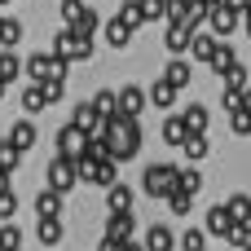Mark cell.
I'll use <instances>...</instances> for the list:
<instances>
[{
	"label": "cell",
	"instance_id": "obj_23",
	"mask_svg": "<svg viewBox=\"0 0 251 251\" xmlns=\"http://www.w3.org/2000/svg\"><path fill=\"white\" fill-rule=\"evenodd\" d=\"M207 150H212V146H207V137H203V132H190V137L181 141V154H185V159H194V163H199Z\"/></svg>",
	"mask_w": 251,
	"mask_h": 251
},
{
	"label": "cell",
	"instance_id": "obj_25",
	"mask_svg": "<svg viewBox=\"0 0 251 251\" xmlns=\"http://www.w3.org/2000/svg\"><path fill=\"white\" fill-rule=\"evenodd\" d=\"M22 40V22L18 18H0V49H13Z\"/></svg>",
	"mask_w": 251,
	"mask_h": 251
},
{
	"label": "cell",
	"instance_id": "obj_6",
	"mask_svg": "<svg viewBox=\"0 0 251 251\" xmlns=\"http://www.w3.org/2000/svg\"><path fill=\"white\" fill-rule=\"evenodd\" d=\"M88 150V132L79 128V124H66V128H57V154H71V159H79Z\"/></svg>",
	"mask_w": 251,
	"mask_h": 251
},
{
	"label": "cell",
	"instance_id": "obj_13",
	"mask_svg": "<svg viewBox=\"0 0 251 251\" xmlns=\"http://www.w3.org/2000/svg\"><path fill=\"white\" fill-rule=\"evenodd\" d=\"M132 203H137V194H132L128 185H119V181L106 185V207H110V212H132Z\"/></svg>",
	"mask_w": 251,
	"mask_h": 251
},
{
	"label": "cell",
	"instance_id": "obj_21",
	"mask_svg": "<svg viewBox=\"0 0 251 251\" xmlns=\"http://www.w3.org/2000/svg\"><path fill=\"white\" fill-rule=\"evenodd\" d=\"M71 26H75L79 35H88V40H93V35L101 31V18H97V9H88V4H84V13H79V18L71 22Z\"/></svg>",
	"mask_w": 251,
	"mask_h": 251
},
{
	"label": "cell",
	"instance_id": "obj_22",
	"mask_svg": "<svg viewBox=\"0 0 251 251\" xmlns=\"http://www.w3.org/2000/svg\"><path fill=\"white\" fill-rule=\"evenodd\" d=\"M185 137H190V128H185V115H172V119H163V141L181 146Z\"/></svg>",
	"mask_w": 251,
	"mask_h": 251
},
{
	"label": "cell",
	"instance_id": "obj_9",
	"mask_svg": "<svg viewBox=\"0 0 251 251\" xmlns=\"http://www.w3.org/2000/svg\"><path fill=\"white\" fill-rule=\"evenodd\" d=\"M163 40H168V49H172V53H190V40H194V26H185V22L168 18V31H163Z\"/></svg>",
	"mask_w": 251,
	"mask_h": 251
},
{
	"label": "cell",
	"instance_id": "obj_29",
	"mask_svg": "<svg viewBox=\"0 0 251 251\" xmlns=\"http://www.w3.org/2000/svg\"><path fill=\"white\" fill-rule=\"evenodd\" d=\"M229 128H234V137H247L251 132V110L247 106H234L229 110Z\"/></svg>",
	"mask_w": 251,
	"mask_h": 251
},
{
	"label": "cell",
	"instance_id": "obj_41",
	"mask_svg": "<svg viewBox=\"0 0 251 251\" xmlns=\"http://www.w3.org/2000/svg\"><path fill=\"white\" fill-rule=\"evenodd\" d=\"M176 185H181V190H185V194H199V190H203V176H199V172H194V168H185V172H181V176H176Z\"/></svg>",
	"mask_w": 251,
	"mask_h": 251
},
{
	"label": "cell",
	"instance_id": "obj_35",
	"mask_svg": "<svg viewBox=\"0 0 251 251\" xmlns=\"http://www.w3.org/2000/svg\"><path fill=\"white\" fill-rule=\"evenodd\" d=\"M221 79H225V88H238V93H243V88H247V66H243V62H234Z\"/></svg>",
	"mask_w": 251,
	"mask_h": 251
},
{
	"label": "cell",
	"instance_id": "obj_37",
	"mask_svg": "<svg viewBox=\"0 0 251 251\" xmlns=\"http://www.w3.org/2000/svg\"><path fill=\"white\" fill-rule=\"evenodd\" d=\"M93 106H97L106 119H115V115H119V93H97V97H93Z\"/></svg>",
	"mask_w": 251,
	"mask_h": 251
},
{
	"label": "cell",
	"instance_id": "obj_40",
	"mask_svg": "<svg viewBox=\"0 0 251 251\" xmlns=\"http://www.w3.org/2000/svg\"><path fill=\"white\" fill-rule=\"evenodd\" d=\"M141 13H146V22H163L168 18V0H141Z\"/></svg>",
	"mask_w": 251,
	"mask_h": 251
},
{
	"label": "cell",
	"instance_id": "obj_26",
	"mask_svg": "<svg viewBox=\"0 0 251 251\" xmlns=\"http://www.w3.org/2000/svg\"><path fill=\"white\" fill-rule=\"evenodd\" d=\"M106 40H110V44H115V49H124V44H128V40H132V26H128V22H124V18H115V22H110V26H106Z\"/></svg>",
	"mask_w": 251,
	"mask_h": 251
},
{
	"label": "cell",
	"instance_id": "obj_28",
	"mask_svg": "<svg viewBox=\"0 0 251 251\" xmlns=\"http://www.w3.org/2000/svg\"><path fill=\"white\" fill-rule=\"evenodd\" d=\"M225 207H229V216H234L238 225H247V221H251V199H247V194H234Z\"/></svg>",
	"mask_w": 251,
	"mask_h": 251
},
{
	"label": "cell",
	"instance_id": "obj_18",
	"mask_svg": "<svg viewBox=\"0 0 251 251\" xmlns=\"http://www.w3.org/2000/svg\"><path fill=\"white\" fill-rule=\"evenodd\" d=\"M35 216H62V190H44L40 199H35Z\"/></svg>",
	"mask_w": 251,
	"mask_h": 251
},
{
	"label": "cell",
	"instance_id": "obj_5",
	"mask_svg": "<svg viewBox=\"0 0 251 251\" xmlns=\"http://www.w3.org/2000/svg\"><path fill=\"white\" fill-rule=\"evenodd\" d=\"M49 185L53 190H75L79 185V168H75V159L71 154H53V163H49Z\"/></svg>",
	"mask_w": 251,
	"mask_h": 251
},
{
	"label": "cell",
	"instance_id": "obj_15",
	"mask_svg": "<svg viewBox=\"0 0 251 251\" xmlns=\"http://www.w3.org/2000/svg\"><path fill=\"white\" fill-rule=\"evenodd\" d=\"M176 247V234L168 229V225H150V234H146V251H172Z\"/></svg>",
	"mask_w": 251,
	"mask_h": 251
},
{
	"label": "cell",
	"instance_id": "obj_30",
	"mask_svg": "<svg viewBox=\"0 0 251 251\" xmlns=\"http://www.w3.org/2000/svg\"><path fill=\"white\" fill-rule=\"evenodd\" d=\"M234 62H238V57H234V44H216V57H212V71H216V75H225V71H229Z\"/></svg>",
	"mask_w": 251,
	"mask_h": 251
},
{
	"label": "cell",
	"instance_id": "obj_4",
	"mask_svg": "<svg viewBox=\"0 0 251 251\" xmlns=\"http://www.w3.org/2000/svg\"><path fill=\"white\" fill-rule=\"evenodd\" d=\"M66 57H57V53H35V57H26V79H53V75H66Z\"/></svg>",
	"mask_w": 251,
	"mask_h": 251
},
{
	"label": "cell",
	"instance_id": "obj_47",
	"mask_svg": "<svg viewBox=\"0 0 251 251\" xmlns=\"http://www.w3.org/2000/svg\"><path fill=\"white\" fill-rule=\"evenodd\" d=\"M207 4H221V0H207Z\"/></svg>",
	"mask_w": 251,
	"mask_h": 251
},
{
	"label": "cell",
	"instance_id": "obj_14",
	"mask_svg": "<svg viewBox=\"0 0 251 251\" xmlns=\"http://www.w3.org/2000/svg\"><path fill=\"white\" fill-rule=\"evenodd\" d=\"M62 234H66V229H62V216H40L35 238H40L44 247H57V243H62Z\"/></svg>",
	"mask_w": 251,
	"mask_h": 251
},
{
	"label": "cell",
	"instance_id": "obj_24",
	"mask_svg": "<svg viewBox=\"0 0 251 251\" xmlns=\"http://www.w3.org/2000/svg\"><path fill=\"white\" fill-rule=\"evenodd\" d=\"M119 181V159H97V176L93 185H115Z\"/></svg>",
	"mask_w": 251,
	"mask_h": 251
},
{
	"label": "cell",
	"instance_id": "obj_10",
	"mask_svg": "<svg viewBox=\"0 0 251 251\" xmlns=\"http://www.w3.org/2000/svg\"><path fill=\"white\" fill-rule=\"evenodd\" d=\"M216 44H221V35H216V31H212V35H207V31H194V40H190V57L212 66V57H216Z\"/></svg>",
	"mask_w": 251,
	"mask_h": 251
},
{
	"label": "cell",
	"instance_id": "obj_34",
	"mask_svg": "<svg viewBox=\"0 0 251 251\" xmlns=\"http://www.w3.org/2000/svg\"><path fill=\"white\" fill-rule=\"evenodd\" d=\"M119 18H124V22L137 31V26L146 22V13H141V0H128V4H119Z\"/></svg>",
	"mask_w": 251,
	"mask_h": 251
},
{
	"label": "cell",
	"instance_id": "obj_7",
	"mask_svg": "<svg viewBox=\"0 0 251 251\" xmlns=\"http://www.w3.org/2000/svg\"><path fill=\"white\" fill-rule=\"evenodd\" d=\"M203 221H207L203 229H207L212 238H225V243H229V238H234V229H238V221L229 216V207H225V203H221V207H207V216H203Z\"/></svg>",
	"mask_w": 251,
	"mask_h": 251
},
{
	"label": "cell",
	"instance_id": "obj_17",
	"mask_svg": "<svg viewBox=\"0 0 251 251\" xmlns=\"http://www.w3.org/2000/svg\"><path fill=\"white\" fill-rule=\"evenodd\" d=\"M9 141H13L18 150H31V146H35V124H31V119H18V124L9 128Z\"/></svg>",
	"mask_w": 251,
	"mask_h": 251
},
{
	"label": "cell",
	"instance_id": "obj_2",
	"mask_svg": "<svg viewBox=\"0 0 251 251\" xmlns=\"http://www.w3.org/2000/svg\"><path fill=\"white\" fill-rule=\"evenodd\" d=\"M176 176H181V172H176L172 163H150L146 176H141V190H146L150 199H168V194L176 190Z\"/></svg>",
	"mask_w": 251,
	"mask_h": 251
},
{
	"label": "cell",
	"instance_id": "obj_16",
	"mask_svg": "<svg viewBox=\"0 0 251 251\" xmlns=\"http://www.w3.org/2000/svg\"><path fill=\"white\" fill-rule=\"evenodd\" d=\"M163 79H168V84H176V88H185V84L194 79V66H190L185 57H176V62H168V66H163Z\"/></svg>",
	"mask_w": 251,
	"mask_h": 251
},
{
	"label": "cell",
	"instance_id": "obj_32",
	"mask_svg": "<svg viewBox=\"0 0 251 251\" xmlns=\"http://www.w3.org/2000/svg\"><path fill=\"white\" fill-rule=\"evenodd\" d=\"M0 251H22V229L18 225H0Z\"/></svg>",
	"mask_w": 251,
	"mask_h": 251
},
{
	"label": "cell",
	"instance_id": "obj_33",
	"mask_svg": "<svg viewBox=\"0 0 251 251\" xmlns=\"http://www.w3.org/2000/svg\"><path fill=\"white\" fill-rule=\"evenodd\" d=\"M181 251H207V229H185L181 234Z\"/></svg>",
	"mask_w": 251,
	"mask_h": 251
},
{
	"label": "cell",
	"instance_id": "obj_11",
	"mask_svg": "<svg viewBox=\"0 0 251 251\" xmlns=\"http://www.w3.org/2000/svg\"><path fill=\"white\" fill-rule=\"evenodd\" d=\"M132 229H137L132 212H110V221H106V238H110V243H128Z\"/></svg>",
	"mask_w": 251,
	"mask_h": 251
},
{
	"label": "cell",
	"instance_id": "obj_44",
	"mask_svg": "<svg viewBox=\"0 0 251 251\" xmlns=\"http://www.w3.org/2000/svg\"><path fill=\"white\" fill-rule=\"evenodd\" d=\"M0 190H9V172L4 168H0Z\"/></svg>",
	"mask_w": 251,
	"mask_h": 251
},
{
	"label": "cell",
	"instance_id": "obj_36",
	"mask_svg": "<svg viewBox=\"0 0 251 251\" xmlns=\"http://www.w3.org/2000/svg\"><path fill=\"white\" fill-rule=\"evenodd\" d=\"M40 88H44V97H49V101H62V97H66V75H53V79H40Z\"/></svg>",
	"mask_w": 251,
	"mask_h": 251
},
{
	"label": "cell",
	"instance_id": "obj_46",
	"mask_svg": "<svg viewBox=\"0 0 251 251\" xmlns=\"http://www.w3.org/2000/svg\"><path fill=\"white\" fill-rule=\"evenodd\" d=\"M4 93H9V79H4V75H0V97H4Z\"/></svg>",
	"mask_w": 251,
	"mask_h": 251
},
{
	"label": "cell",
	"instance_id": "obj_1",
	"mask_svg": "<svg viewBox=\"0 0 251 251\" xmlns=\"http://www.w3.org/2000/svg\"><path fill=\"white\" fill-rule=\"evenodd\" d=\"M53 53H57V57H66V62H84V57H93V40H88V35H79V31L66 22V26L53 35Z\"/></svg>",
	"mask_w": 251,
	"mask_h": 251
},
{
	"label": "cell",
	"instance_id": "obj_45",
	"mask_svg": "<svg viewBox=\"0 0 251 251\" xmlns=\"http://www.w3.org/2000/svg\"><path fill=\"white\" fill-rule=\"evenodd\" d=\"M243 106H247V110H251V88H243Z\"/></svg>",
	"mask_w": 251,
	"mask_h": 251
},
{
	"label": "cell",
	"instance_id": "obj_31",
	"mask_svg": "<svg viewBox=\"0 0 251 251\" xmlns=\"http://www.w3.org/2000/svg\"><path fill=\"white\" fill-rule=\"evenodd\" d=\"M185 128L190 132H207V110L194 101V106H185Z\"/></svg>",
	"mask_w": 251,
	"mask_h": 251
},
{
	"label": "cell",
	"instance_id": "obj_38",
	"mask_svg": "<svg viewBox=\"0 0 251 251\" xmlns=\"http://www.w3.org/2000/svg\"><path fill=\"white\" fill-rule=\"evenodd\" d=\"M22 71H26V66L13 57V49H4V53H0V75H4V79H18Z\"/></svg>",
	"mask_w": 251,
	"mask_h": 251
},
{
	"label": "cell",
	"instance_id": "obj_12",
	"mask_svg": "<svg viewBox=\"0 0 251 251\" xmlns=\"http://www.w3.org/2000/svg\"><path fill=\"white\" fill-rule=\"evenodd\" d=\"M146 97H150V93H141L137 84L119 88V115H141V110H146Z\"/></svg>",
	"mask_w": 251,
	"mask_h": 251
},
{
	"label": "cell",
	"instance_id": "obj_19",
	"mask_svg": "<svg viewBox=\"0 0 251 251\" xmlns=\"http://www.w3.org/2000/svg\"><path fill=\"white\" fill-rule=\"evenodd\" d=\"M176 93H181L176 84H168V79H154V88H150V101H154L159 110H168V106L176 101Z\"/></svg>",
	"mask_w": 251,
	"mask_h": 251
},
{
	"label": "cell",
	"instance_id": "obj_42",
	"mask_svg": "<svg viewBox=\"0 0 251 251\" xmlns=\"http://www.w3.org/2000/svg\"><path fill=\"white\" fill-rule=\"evenodd\" d=\"M229 247H238V251H251V221H247V225H238V229H234V238H229Z\"/></svg>",
	"mask_w": 251,
	"mask_h": 251
},
{
	"label": "cell",
	"instance_id": "obj_43",
	"mask_svg": "<svg viewBox=\"0 0 251 251\" xmlns=\"http://www.w3.org/2000/svg\"><path fill=\"white\" fill-rule=\"evenodd\" d=\"M18 212V199H13V190H0V221H9Z\"/></svg>",
	"mask_w": 251,
	"mask_h": 251
},
{
	"label": "cell",
	"instance_id": "obj_20",
	"mask_svg": "<svg viewBox=\"0 0 251 251\" xmlns=\"http://www.w3.org/2000/svg\"><path fill=\"white\" fill-rule=\"evenodd\" d=\"M44 106H49V97H44V88L31 79V84H26V93H22V110H26V115H40Z\"/></svg>",
	"mask_w": 251,
	"mask_h": 251
},
{
	"label": "cell",
	"instance_id": "obj_39",
	"mask_svg": "<svg viewBox=\"0 0 251 251\" xmlns=\"http://www.w3.org/2000/svg\"><path fill=\"white\" fill-rule=\"evenodd\" d=\"M190 203H194V194H185V190H181V185H176V190H172V194H168V207H172V212H176V216H185V212H190Z\"/></svg>",
	"mask_w": 251,
	"mask_h": 251
},
{
	"label": "cell",
	"instance_id": "obj_3",
	"mask_svg": "<svg viewBox=\"0 0 251 251\" xmlns=\"http://www.w3.org/2000/svg\"><path fill=\"white\" fill-rule=\"evenodd\" d=\"M238 22H243V9L234 4V0H221V4H212L207 9V26L225 40V35H234L238 31Z\"/></svg>",
	"mask_w": 251,
	"mask_h": 251
},
{
	"label": "cell",
	"instance_id": "obj_27",
	"mask_svg": "<svg viewBox=\"0 0 251 251\" xmlns=\"http://www.w3.org/2000/svg\"><path fill=\"white\" fill-rule=\"evenodd\" d=\"M22 154H26V150H18V146H13L9 137L0 141V168H4V172H13V168L22 163Z\"/></svg>",
	"mask_w": 251,
	"mask_h": 251
},
{
	"label": "cell",
	"instance_id": "obj_8",
	"mask_svg": "<svg viewBox=\"0 0 251 251\" xmlns=\"http://www.w3.org/2000/svg\"><path fill=\"white\" fill-rule=\"evenodd\" d=\"M71 124H79V128L93 137V132H101V128H106V115H101L93 101H79V106H75V115H71Z\"/></svg>",
	"mask_w": 251,
	"mask_h": 251
}]
</instances>
